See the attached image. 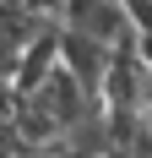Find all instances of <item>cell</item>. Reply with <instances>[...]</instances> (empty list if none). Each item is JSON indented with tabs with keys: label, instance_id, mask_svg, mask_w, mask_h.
I'll return each mask as SVG.
<instances>
[{
	"label": "cell",
	"instance_id": "6da1fadb",
	"mask_svg": "<svg viewBox=\"0 0 152 158\" xmlns=\"http://www.w3.org/2000/svg\"><path fill=\"white\" fill-rule=\"evenodd\" d=\"M54 16H60L65 33H82V38H92L103 49L130 38V11L125 6H54Z\"/></svg>",
	"mask_w": 152,
	"mask_h": 158
},
{
	"label": "cell",
	"instance_id": "7a4b0ae2",
	"mask_svg": "<svg viewBox=\"0 0 152 158\" xmlns=\"http://www.w3.org/2000/svg\"><path fill=\"white\" fill-rule=\"evenodd\" d=\"M109 55H114V49H103V44H92V38H82V33H65V27H60V65L87 87V98H98V104H103Z\"/></svg>",
	"mask_w": 152,
	"mask_h": 158
}]
</instances>
